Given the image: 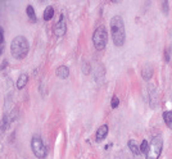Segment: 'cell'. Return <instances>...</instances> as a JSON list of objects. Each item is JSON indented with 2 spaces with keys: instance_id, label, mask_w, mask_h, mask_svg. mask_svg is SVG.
<instances>
[{
  "instance_id": "cell-1",
  "label": "cell",
  "mask_w": 172,
  "mask_h": 159,
  "mask_svg": "<svg viewBox=\"0 0 172 159\" xmlns=\"http://www.w3.org/2000/svg\"><path fill=\"white\" fill-rule=\"evenodd\" d=\"M110 32L114 45L122 46L126 40V32H125V23L121 16H114L110 19Z\"/></svg>"
},
{
  "instance_id": "cell-2",
  "label": "cell",
  "mask_w": 172,
  "mask_h": 159,
  "mask_svg": "<svg viewBox=\"0 0 172 159\" xmlns=\"http://www.w3.org/2000/svg\"><path fill=\"white\" fill-rule=\"evenodd\" d=\"M28 50H30V45H28L27 38L24 36H17L13 38L10 44V53L13 55V58L23 59L28 54Z\"/></svg>"
},
{
  "instance_id": "cell-3",
  "label": "cell",
  "mask_w": 172,
  "mask_h": 159,
  "mask_svg": "<svg viewBox=\"0 0 172 159\" xmlns=\"http://www.w3.org/2000/svg\"><path fill=\"white\" fill-rule=\"evenodd\" d=\"M107 41H108V33L104 26H99L93 35V42L96 50H104Z\"/></svg>"
},
{
  "instance_id": "cell-4",
  "label": "cell",
  "mask_w": 172,
  "mask_h": 159,
  "mask_svg": "<svg viewBox=\"0 0 172 159\" xmlns=\"http://www.w3.org/2000/svg\"><path fill=\"white\" fill-rule=\"evenodd\" d=\"M162 148H163V139L161 135L154 136L152 141H150L149 145V150L147 153V158L145 159H158L162 153Z\"/></svg>"
},
{
  "instance_id": "cell-5",
  "label": "cell",
  "mask_w": 172,
  "mask_h": 159,
  "mask_svg": "<svg viewBox=\"0 0 172 159\" xmlns=\"http://www.w3.org/2000/svg\"><path fill=\"white\" fill-rule=\"evenodd\" d=\"M31 148H32V152L35 154V157L39 158V159H44L46 157V153H48V150H46V146L42 143L41 137L39 135H35L32 137L31 140Z\"/></svg>"
},
{
  "instance_id": "cell-6",
  "label": "cell",
  "mask_w": 172,
  "mask_h": 159,
  "mask_svg": "<svg viewBox=\"0 0 172 159\" xmlns=\"http://www.w3.org/2000/svg\"><path fill=\"white\" fill-rule=\"evenodd\" d=\"M66 22H64V17L63 14L61 16V18H59L58 21V23L55 24V27H54V32H55V35L57 36H63L64 35V32H66Z\"/></svg>"
},
{
  "instance_id": "cell-7",
  "label": "cell",
  "mask_w": 172,
  "mask_h": 159,
  "mask_svg": "<svg viewBox=\"0 0 172 159\" xmlns=\"http://www.w3.org/2000/svg\"><path fill=\"white\" fill-rule=\"evenodd\" d=\"M107 135H108V126H107V124H103V126H100L96 130V135H95L96 141L104 140L107 137Z\"/></svg>"
},
{
  "instance_id": "cell-8",
  "label": "cell",
  "mask_w": 172,
  "mask_h": 159,
  "mask_svg": "<svg viewBox=\"0 0 172 159\" xmlns=\"http://www.w3.org/2000/svg\"><path fill=\"white\" fill-rule=\"evenodd\" d=\"M57 76L59 77V78H67L68 76H70V70H68V67L66 66H61V67H58L57 68Z\"/></svg>"
},
{
  "instance_id": "cell-9",
  "label": "cell",
  "mask_w": 172,
  "mask_h": 159,
  "mask_svg": "<svg viewBox=\"0 0 172 159\" xmlns=\"http://www.w3.org/2000/svg\"><path fill=\"white\" fill-rule=\"evenodd\" d=\"M128 149H130V152L134 154V155H140V148H139V145H137L136 141L134 140H128Z\"/></svg>"
},
{
  "instance_id": "cell-10",
  "label": "cell",
  "mask_w": 172,
  "mask_h": 159,
  "mask_svg": "<svg viewBox=\"0 0 172 159\" xmlns=\"http://www.w3.org/2000/svg\"><path fill=\"white\" fill-rule=\"evenodd\" d=\"M141 76H143V78L145 81H149L153 77V68L150 66H145L143 68V71H141Z\"/></svg>"
},
{
  "instance_id": "cell-11",
  "label": "cell",
  "mask_w": 172,
  "mask_h": 159,
  "mask_svg": "<svg viewBox=\"0 0 172 159\" xmlns=\"http://www.w3.org/2000/svg\"><path fill=\"white\" fill-rule=\"evenodd\" d=\"M27 81H28V76L26 75V73H22L18 77V80H17V89L22 90L26 86V84H27Z\"/></svg>"
},
{
  "instance_id": "cell-12",
  "label": "cell",
  "mask_w": 172,
  "mask_h": 159,
  "mask_svg": "<svg viewBox=\"0 0 172 159\" xmlns=\"http://www.w3.org/2000/svg\"><path fill=\"white\" fill-rule=\"evenodd\" d=\"M26 13H27V16H28V18H30L31 22H36V21H37L36 13H35V10H33L32 5H27V8H26Z\"/></svg>"
},
{
  "instance_id": "cell-13",
  "label": "cell",
  "mask_w": 172,
  "mask_h": 159,
  "mask_svg": "<svg viewBox=\"0 0 172 159\" xmlns=\"http://www.w3.org/2000/svg\"><path fill=\"white\" fill-rule=\"evenodd\" d=\"M163 119L168 128H172V110H167L163 113Z\"/></svg>"
},
{
  "instance_id": "cell-14",
  "label": "cell",
  "mask_w": 172,
  "mask_h": 159,
  "mask_svg": "<svg viewBox=\"0 0 172 159\" xmlns=\"http://www.w3.org/2000/svg\"><path fill=\"white\" fill-rule=\"evenodd\" d=\"M54 16V8L53 7H46L45 10H44V21H50Z\"/></svg>"
},
{
  "instance_id": "cell-15",
  "label": "cell",
  "mask_w": 172,
  "mask_h": 159,
  "mask_svg": "<svg viewBox=\"0 0 172 159\" xmlns=\"http://www.w3.org/2000/svg\"><path fill=\"white\" fill-rule=\"evenodd\" d=\"M149 143L147 140H143V143L140 144V152L141 153H144V154H147L148 153V150H149Z\"/></svg>"
},
{
  "instance_id": "cell-16",
  "label": "cell",
  "mask_w": 172,
  "mask_h": 159,
  "mask_svg": "<svg viewBox=\"0 0 172 159\" xmlns=\"http://www.w3.org/2000/svg\"><path fill=\"white\" fill-rule=\"evenodd\" d=\"M118 104H119V100H118V98L114 95L113 98H112V104H110V106H112L113 109H116V108L118 106Z\"/></svg>"
},
{
  "instance_id": "cell-17",
  "label": "cell",
  "mask_w": 172,
  "mask_h": 159,
  "mask_svg": "<svg viewBox=\"0 0 172 159\" xmlns=\"http://www.w3.org/2000/svg\"><path fill=\"white\" fill-rule=\"evenodd\" d=\"M167 5H168V3H167V1H163V12H165V13L168 12V9H167Z\"/></svg>"
},
{
  "instance_id": "cell-18",
  "label": "cell",
  "mask_w": 172,
  "mask_h": 159,
  "mask_svg": "<svg viewBox=\"0 0 172 159\" xmlns=\"http://www.w3.org/2000/svg\"><path fill=\"white\" fill-rule=\"evenodd\" d=\"M1 62H3V64H1V71H3V70H4V68H5V67H7V64H8L7 62H8V61H7V59H3V61H1Z\"/></svg>"
},
{
  "instance_id": "cell-19",
  "label": "cell",
  "mask_w": 172,
  "mask_h": 159,
  "mask_svg": "<svg viewBox=\"0 0 172 159\" xmlns=\"http://www.w3.org/2000/svg\"><path fill=\"white\" fill-rule=\"evenodd\" d=\"M128 159H131V158H128Z\"/></svg>"
}]
</instances>
